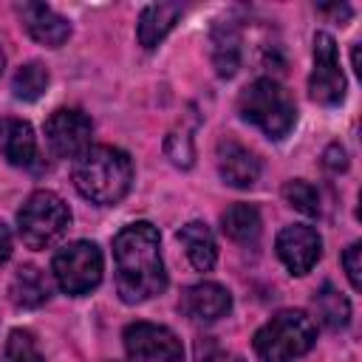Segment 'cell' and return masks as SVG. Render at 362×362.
I'll list each match as a JSON object with an SVG mask.
<instances>
[{"mask_svg":"<svg viewBox=\"0 0 362 362\" xmlns=\"http://www.w3.org/2000/svg\"><path fill=\"white\" fill-rule=\"evenodd\" d=\"M8 297L17 308H40L51 297V283L42 269L37 266H20L11 277Z\"/></svg>","mask_w":362,"mask_h":362,"instance_id":"18","label":"cell"},{"mask_svg":"<svg viewBox=\"0 0 362 362\" xmlns=\"http://www.w3.org/2000/svg\"><path fill=\"white\" fill-rule=\"evenodd\" d=\"M178 243L184 246L192 269L209 272L215 266V260H218V243H215V238H212V232H209L206 223H201V221L184 223L178 229Z\"/></svg>","mask_w":362,"mask_h":362,"instance_id":"17","label":"cell"},{"mask_svg":"<svg viewBox=\"0 0 362 362\" xmlns=\"http://www.w3.org/2000/svg\"><path fill=\"white\" fill-rule=\"evenodd\" d=\"M17 14H20L25 31L31 34V40H37L45 48H59L71 37V23L45 3L25 0L17 6Z\"/></svg>","mask_w":362,"mask_h":362,"instance_id":"11","label":"cell"},{"mask_svg":"<svg viewBox=\"0 0 362 362\" xmlns=\"http://www.w3.org/2000/svg\"><path fill=\"white\" fill-rule=\"evenodd\" d=\"M178 144V150H173V153H167L170 156V161L173 164H178V167H189L192 164V139L187 136V133H170V139H167V147H175Z\"/></svg>","mask_w":362,"mask_h":362,"instance_id":"24","label":"cell"},{"mask_svg":"<svg viewBox=\"0 0 362 362\" xmlns=\"http://www.w3.org/2000/svg\"><path fill=\"white\" fill-rule=\"evenodd\" d=\"M3 68H6V57H3V51H0V74H3Z\"/></svg>","mask_w":362,"mask_h":362,"instance_id":"29","label":"cell"},{"mask_svg":"<svg viewBox=\"0 0 362 362\" xmlns=\"http://www.w3.org/2000/svg\"><path fill=\"white\" fill-rule=\"evenodd\" d=\"M238 110L246 122L260 127L269 139H283L297 122V105L291 93L274 79H255L243 88L238 99Z\"/></svg>","mask_w":362,"mask_h":362,"instance_id":"3","label":"cell"},{"mask_svg":"<svg viewBox=\"0 0 362 362\" xmlns=\"http://www.w3.org/2000/svg\"><path fill=\"white\" fill-rule=\"evenodd\" d=\"M6 356L8 362H42V354L37 348V339L25 328H14L6 339Z\"/></svg>","mask_w":362,"mask_h":362,"instance_id":"23","label":"cell"},{"mask_svg":"<svg viewBox=\"0 0 362 362\" xmlns=\"http://www.w3.org/2000/svg\"><path fill=\"white\" fill-rule=\"evenodd\" d=\"M184 14L181 3H150L139 17V42L141 48H156Z\"/></svg>","mask_w":362,"mask_h":362,"instance_id":"16","label":"cell"},{"mask_svg":"<svg viewBox=\"0 0 362 362\" xmlns=\"http://www.w3.org/2000/svg\"><path fill=\"white\" fill-rule=\"evenodd\" d=\"M229 308H232V294L221 283H212V280L195 283L181 294V311L198 322H215L226 317Z\"/></svg>","mask_w":362,"mask_h":362,"instance_id":"13","label":"cell"},{"mask_svg":"<svg viewBox=\"0 0 362 362\" xmlns=\"http://www.w3.org/2000/svg\"><path fill=\"white\" fill-rule=\"evenodd\" d=\"M218 173L235 189H249L260 178V158L235 139L218 141Z\"/></svg>","mask_w":362,"mask_h":362,"instance_id":"12","label":"cell"},{"mask_svg":"<svg viewBox=\"0 0 362 362\" xmlns=\"http://www.w3.org/2000/svg\"><path fill=\"white\" fill-rule=\"evenodd\" d=\"M345 150L339 147V144H331L328 150H325V167L328 170H345Z\"/></svg>","mask_w":362,"mask_h":362,"instance_id":"27","label":"cell"},{"mask_svg":"<svg viewBox=\"0 0 362 362\" xmlns=\"http://www.w3.org/2000/svg\"><path fill=\"white\" fill-rule=\"evenodd\" d=\"M74 184L82 198L99 206L119 204L133 184V161L119 147H110V144L90 147L85 156L76 158Z\"/></svg>","mask_w":362,"mask_h":362,"instance_id":"2","label":"cell"},{"mask_svg":"<svg viewBox=\"0 0 362 362\" xmlns=\"http://www.w3.org/2000/svg\"><path fill=\"white\" fill-rule=\"evenodd\" d=\"M283 198H286V204H288L291 209H297V212H303V215H308V218L320 215V195H317V189H314L308 181H303V178L288 181V184L283 187Z\"/></svg>","mask_w":362,"mask_h":362,"instance_id":"22","label":"cell"},{"mask_svg":"<svg viewBox=\"0 0 362 362\" xmlns=\"http://www.w3.org/2000/svg\"><path fill=\"white\" fill-rule=\"evenodd\" d=\"M314 308H317V317H320L328 328H345L348 320H351V305H348L345 294L337 291L331 283H325V286L314 294Z\"/></svg>","mask_w":362,"mask_h":362,"instance_id":"21","label":"cell"},{"mask_svg":"<svg viewBox=\"0 0 362 362\" xmlns=\"http://www.w3.org/2000/svg\"><path fill=\"white\" fill-rule=\"evenodd\" d=\"M93 122L79 107H59L45 122V141L59 158H79L90 150Z\"/></svg>","mask_w":362,"mask_h":362,"instance_id":"8","label":"cell"},{"mask_svg":"<svg viewBox=\"0 0 362 362\" xmlns=\"http://www.w3.org/2000/svg\"><path fill=\"white\" fill-rule=\"evenodd\" d=\"M198 362H243V356L218 348L215 342H198Z\"/></svg>","mask_w":362,"mask_h":362,"instance_id":"26","label":"cell"},{"mask_svg":"<svg viewBox=\"0 0 362 362\" xmlns=\"http://www.w3.org/2000/svg\"><path fill=\"white\" fill-rule=\"evenodd\" d=\"M113 263L119 297L130 305L153 300L167 288L161 238L158 229L147 221H136L113 238Z\"/></svg>","mask_w":362,"mask_h":362,"instance_id":"1","label":"cell"},{"mask_svg":"<svg viewBox=\"0 0 362 362\" xmlns=\"http://www.w3.org/2000/svg\"><path fill=\"white\" fill-rule=\"evenodd\" d=\"M308 93L314 102L331 107L345 99V74L339 68V51L331 34H314V71L308 79Z\"/></svg>","mask_w":362,"mask_h":362,"instance_id":"7","label":"cell"},{"mask_svg":"<svg viewBox=\"0 0 362 362\" xmlns=\"http://www.w3.org/2000/svg\"><path fill=\"white\" fill-rule=\"evenodd\" d=\"M48 82H51V74L42 62H25L17 68V74L11 79V90L23 102H37L48 90Z\"/></svg>","mask_w":362,"mask_h":362,"instance_id":"20","label":"cell"},{"mask_svg":"<svg viewBox=\"0 0 362 362\" xmlns=\"http://www.w3.org/2000/svg\"><path fill=\"white\" fill-rule=\"evenodd\" d=\"M221 226H223L226 238H232L235 243H255L260 238L263 221L252 204H232L221 215Z\"/></svg>","mask_w":362,"mask_h":362,"instance_id":"19","label":"cell"},{"mask_svg":"<svg viewBox=\"0 0 362 362\" xmlns=\"http://www.w3.org/2000/svg\"><path fill=\"white\" fill-rule=\"evenodd\" d=\"M11 257V232L8 226L0 221V263H6Z\"/></svg>","mask_w":362,"mask_h":362,"instance_id":"28","label":"cell"},{"mask_svg":"<svg viewBox=\"0 0 362 362\" xmlns=\"http://www.w3.org/2000/svg\"><path fill=\"white\" fill-rule=\"evenodd\" d=\"M68 226H71V209L51 189L31 192L17 212V232L28 249H48L68 232Z\"/></svg>","mask_w":362,"mask_h":362,"instance_id":"5","label":"cell"},{"mask_svg":"<svg viewBox=\"0 0 362 362\" xmlns=\"http://www.w3.org/2000/svg\"><path fill=\"white\" fill-rule=\"evenodd\" d=\"M0 156L14 167H28L37 158L34 127L23 119H0Z\"/></svg>","mask_w":362,"mask_h":362,"instance_id":"14","label":"cell"},{"mask_svg":"<svg viewBox=\"0 0 362 362\" xmlns=\"http://www.w3.org/2000/svg\"><path fill=\"white\" fill-rule=\"evenodd\" d=\"M317 342V325L305 311H280L255 334L260 362H294Z\"/></svg>","mask_w":362,"mask_h":362,"instance_id":"4","label":"cell"},{"mask_svg":"<svg viewBox=\"0 0 362 362\" xmlns=\"http://www.w3.org/2000/svg\"><path fill=\"white\" fill-rule=\"evenodd\" d=\"M274 249H277V257L283 260V266L291 274H308L314 269V263L320 260V255H322V238L317 235V229L294 223V226H286L277 235Z\"/></svg>","mask_w":362,"mask_h":362,"instance_id":"10","label":"cell"},{"mask_svg":"<svg viewBox=\"0 0 362 362\" xmlns=\"http://www.w3.org/2000/svg\"><path fill=\"white\" fill-rule=\"evenodd\" d=\"M209 54L218 76L229 79L240 68V31L232 20H218L209 31Z\"/></svg>","mask_w":362,"mask_h":362,"instance_id":"15","label":"cell"},{"mask_svg":"<svg viewBox=\"0 0 362 362\" xmlns=\"http://www.w3.org/2000/svg\"><path fill=\"white\" fill-rule=\"evenodd\" d=\"M102 269H105V260L93 240H74V243L62 246L51 263L57 286L74 297L96 288L102 280Z\"/></svg>","mask_w":362,"mask_h":362,"instance_id":"6","label":"cell"},{"mask_svg":"<svg viewBox=\"0 0 362 362\" xmlns=\"http://www.w3.org/2000/svg\"><path fill=\"white\" fill-rule=\"evenodd\" d=\"M359 257H362V246L359 243H351L348 249H345V255H342V266H345V274H348V280H351V286L359 291L362 288V277H359V272H362V263H359Z\"/></svg>","mask_w":362,"mask_h":362,"instance_id":"25","label":"cell"},{"mask_svg":"<svg viewBox=\"0 0 362 362\" xmlns=\"http://www.w3.org/2000/svg\"><path fill=\"white\" fill-rule=\"evenodd\" d=\"M124 351L130 362H184L178 337L156 322H130L124 328Z\"/></svg>","mask_w":362,"mask_h":362,"instance_id":"9","label":"cell"}]
</instances>
